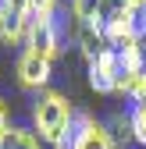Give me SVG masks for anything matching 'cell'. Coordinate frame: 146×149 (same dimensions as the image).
I'll return each mask as SVG.
<instances>
[{
    "label": "cell",
    "instance_id": "6da1fadb",
    "mask_svg": "<svg viewBox=\"0 0 146 149\" xmlns=\"http://www.w3.org/2000/svg\"><path fill=\"white\" fill-rule=\"evenodd\" d=\"M75 117L79 110L71 107V100L57 89H43L32 103V132L39 135V142H50L57 146L71 128H75Z\"/></svg>",
    "mask_w": 146,
    "mask_h": 149
},
{
    "label": "cell",
    "instance_id": "7a4b0ae2",
    "mask_svg": "<svg viewBox=\"0 0 146 149\" xmlns=\"http://www.w3.org/2000/svg\"><path fill=\"white\" fill-rule=\"evenodd\" d=\"M32 25H36V14L29 11L25 0H0V39L7 46L25 43Z\"/></svg>",
    "mask_w": 146,
    "mask_h": 149
},
{
    "label": "cell",
    "instance_id": "3957f363",
    "mask_svg": "<svg viewBox=\"0 0 146 149\" xmlns=\"http://www.w3.org/2000/svg\"><path fill=\"white\" fill-rule=\"evenodd\" d=\"M71 149H118V146L103 121H96L93 114H79L71 128Z\"/></svg>",
    "mask_w": 146,
    "mask_h": 149
},
{
    "label": "cell",
    "instance_id": "277c9868",
    "mask_svg": "<svg viewBox=\"0 0 146 149\" xmlns=\"http://www.w3.org/2000/svg\"><path fill=\"white\" fill-rule=\"evenodd\" d=\"M121 61H118V50L107 46L96 61H89V85H93L100 96H111L118 92V82H121Z\"/></svg>",
    "mask_w": 146,
    "mask_h": 149
},
{
    "label": "cell",
    "instance_id": "5b68a950",
    "mask_svg": "<svg viewBox=\"0 0 146 149\" xmlns=\"http://www.w3.org/2000/svg\"><path fill=\"white\" fill-rule=\"evenodd\" d=\"M25 50L32 53H39L43 61H57V53H61V29H57V18H36V25L29 32V39H25Z\"/></svg>",
    "mask_w": 146,
    "mask_h": 149
},
{
    "label": "cell",
    "instance_id": "8992f818",
    "mask_svg": "<svg viewBox=\"0 0 146 149\" xmlns=\"http://www.w3.org/2000/svg\"><path fill=\"white\" fill-rule=\"evenodd\" d=\"M50 61H43L39 53H32V50H22V57H18L14 71H18V85L22 89H32V92H43L50 85Z\"/></svg>",
    "mask_w": 146,
    "mask_h": 149
},
{
    "label": "cell",
    "instance_id": "52a82bcc",
    "mask_svg": "<svg viewBox=\"0 0 146 149\" xmlns=\"http://www.w3.org/2000/svg\"><path fill=\"white\" fill-rule=\"evenodd\" d=\"M75 43H79V53H82L86 61H96L100 53L107 50L103 25L100 22H75Z\"/></svg>",
    "mask_w": 146,
    "mask_h": 149
},
{
    "label": "cell",
    "instance_id": "ba28073f",
    "mask_svg": "<svg viewBox=\"0 0 146 149\" xmlns=\"http://www.w3.org/2000/svg\"><path fill=\"white\" fill-rule=\"evenodd\" d=\"M118 61H121V71H125V74H139V71L146 68L142 39H135V43H125V46L118 50Z\"/></svg>",
    "mask_w": 146,
    "mask_h": 149
},
{
    "label": "cell",
    "instance_id": "9c48e42d",
    "mask_svg": "<svg viewBox=\"0 0 146 149\" xmlns=\"http://www.w3.org/2000/svg\"><path fill=\"white\" fill-rule=\"evenodd\" d=\"M0 149H43V142H39V135H36L32 128H14L11 124V132L4 135Z\"/></svg>",
    "mask_w": 146,
    "mask_h": 149
},
{
    "label": "cell",
    "instance_id": "30bf717a",
    "mask_svg": "<svg viewBox=\"0 0 146 149\" xmlns=\"http://www.w3.org/2000/svg\"><path fill=\"white\" fill-rule=\"evenodd\" d=\"M107 132H111V139H114V146L118 149H128L135 139H132V117L128 114H114L111 121H107Z\"/></svg>",
    "mask_w": 146,
    "mask_h": 149
},
{
    "label": "cell",
    "instance_id": "8fae6325",
    "mask_svg": "<svg viewBox=\"0 0 146 149\" xmlns=\"http://www.w3.org/2000/svg\"><path fill=\"white\" fill-rule=\"evenodd\" d=\"M118 92H121V96H128L132 103H142V100H146V68H142L139 74H121Z\"/></svg>",
    "mask_w": 146,
    "mask_h": 149
},
{
    "label": "cell",
    "instance_id": "7c38bea8",
    "mask_svg": "<svg viewBox=\"0 0 146 149\" xmlns=\"http://www.w3.org/2000/svg\"><path fill=\"white\" fill-rule=\"evenodd\" d=\"M107 0H71V18L75 22H100Z\"/></svg>",
    "mask_w": 146,
    "mask_h": 149
},
{
    "label": "cell",
    "instance_id": "4fadbf2b",
    "mask_svg": "<svg viewBox=\"0 0 146 149\" xmlns=\"http://www.w3.org/2000/svg\"><path fill=\"white\" fill-rule=\"evenodd\" d=\"M128 117H132V139H135V146H146V100L132 103Z\"/></svg>",
    "mask_w": 146,
    "mask_h": 149
},
{
    "label": "cell",
    "instance_id": "5bb4252c",
    "mask_svg": "<svg viewBox=\"0 0 146 149\" xmlns=\"http://www.w3.org/2000/svg\"><path fill=\"white\" fill-rule=\"evenodd\" d=\"M25 4L36 18H53V11H57V0H25Z\"/></svg>",
    "mask_w": 146,
    "mask_h": 149
},
{
    "label": "cell",
    "instance_id": "9a60e30c",
    "mask_svg": "<svg viewBox=\"0 0 146 149\" xmlns=\"http://www.w3.org/2000/svg\"><path fill=\"white\" fill-rule=\"evenodd\" d=\"M135 14V25H139V36H146V0H125Z\"/></svg>",
    "mask_w": 146,
    "mask_h": 149
},
{
    "label": "cell",
    "instance_id": "2e32d148",
    "mask_svg": "<svg viewBox=\"0 0 146 149\" xmlns=\"http://www.w3.org/2000/svg\"><path fill=\"white\" fill-rule=\"evenodd\" d=\"M11 132V110H7V103L0 100V142H4V135Z\"/></svg>",
    "mask_w": 146,
    "mask_h": 149
},
{
    "label": "cell",
    "instance_id": "e0dca14e",
    "mask_svg": "<svg viewBox=\"0 0 146 149\" xmlns=\"http://www.w3.org/2000/svg\"><path fill=\"white\" fill-rule=\"evenodd\" d=\"M142 53H146V36H142Z\"/></svg>",
    "mask_w": 146,
    "mask_h": 149
},
{
    "label": "cell",
    "instance_id": "ac0fdd59",
    "mask_svg": "<svg viewBox=\"0 0 146 149\" xmlns=\"http://www.w3.org/2000/svg\"><path fill=\"white\" fill-rule=\"evenodd\" d=\"M107 4H121V0H107Z\"/></svg>",
    "mask_w": 146,
    "mask_h": 149
}]
</instances>
